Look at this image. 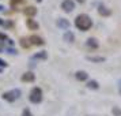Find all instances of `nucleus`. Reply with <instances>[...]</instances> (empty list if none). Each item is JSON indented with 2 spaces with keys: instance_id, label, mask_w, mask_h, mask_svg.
Returning <instances> with one entry per match:
<instances>
[{
  "instance_id": "f257e3e1",
  "label": "nucleus",
  "mask_w": 121,
  "mask_h": 116,
  "mask_svg": "<svg viewBox=\"0 0 121 116\" xmlns=\"http://www.w3.org/2000/svg\"><path fill=\"white\" fill-rule=\"evenodd\" d=\"M75 26L80 32H87L93 26V19L88 17L87 14H80L75 18Z\"/></svg>"
},
{
  "instance_id": "f03ea898",
  "label": "nucleus",
  "mask_w": 121,
  "mask_h": 116,
  "mask_svg": "<svg viewBox=\"0 0 121 116\" xmlns=\"http://www.w3.org/2000/svg\"><path fill=\"white\" fill-rule=\"evenodd\" d=\"M29 100H30V102H33V104H39V102L42 101V90L39 88H33L31 92H30Z\"/></svg>"
},
{
  "instance_id": "7ed1b4c3",
  "label": "nucleus",
  "mask_w": 121,
  "mask_h": 116,
  "mask_svg": "<svg viewBox=\"0 0 121 116\" xmlns=\"http://www.w3.org/2000/svg\"><path fill=\"white\" fill-rule=\"evenodd\" d=\"M61 8H63V11H65V12H72L73 11V8H75V3H73V0H63V3H61Z\"/></svg>"
},
{
  "instance_id": "20e7f679",
  "label": "nucleus",
  "mask_w": 121,
  "mask_h": 116,
  "mask_svg": "<svg viewBox=\"0 0 121 116\" xmlns=\"http://www.w3.org/2000/svg\"><path fill=\"white\" fill-rule=\"evenodd\" d=\"M29 41H30V45H37V46H41V45L45 44L44 38L39 37V36H31V37L29 38Z\"/></svg>"
},
{
  "instance_id": "39448f33",
  "label": "nucleus",
  "mask_w": 121,
  "mask_h": 116,
  "mask_svg": "<svg viewBox=\"0 0 121 116\" xmlns=\"http://www.w3.org/2000/svg\"><path fill=\"white\" fill-rule=\"evenodd\" d=\"M86 45H87V48H90V49H97L99 46V42H98L97 38L90 37V38H87V41H86Z\"/></svg>"
},
{
  "instance_id": "423d86ee",
  "label": "nucleus",
  "mask_w": 121,
  "mask_h": 116,
  "mask_svg": "<svg viewBox=\"0 0 121 116\" xmlns=\"http://www.w3.org/2000/svg\"><path fill=\"white\" fill-rule=\"evenodd\" d=\"M21 79H22V82H34L35 81V75L31 71H27L21 77Z\"/></svg>"
},
{
  "instance_id": "0eeeda50",
  "label": "nucleus",
  "mask_w": 121,
  "mask_h": 116,
  "mask_svg": "<svg viewBox=\"0 0 121 116\" xmlns=\"http://www.w3.org/2000/svg\"><path fill=\"white\" fill-rule=\"evenodd\" d=\"M23 14H25L27 18H33L34 15L37 14V8H35V7H31V6H30V7H26V8L23 10Z\"/></svg>"
},
{
  "instance_id": "6e6552de",
  "label": "nucleus",
  "mask_w": 121,
  "mask_h": 116,
  "mask_svg": "<svg viewBox=\"0 0 121 116\" xmlns=\"http://www.w3.org/2000/svg\"><path fill=\"white\" fill-rule=\"evenodd\" d=\"M57 26L60 29H63V30H67V29H69V22L67 19H64V18H59L57 19Z\"/></svg>"
},
{
  "instance_id": "1a4fd4ad",
  "label": "nucleus",
  "mask_w": 121,
  "mask_h": 116,
  "mask_svg": "<svg viewBox=\"0 0 121 116\" xmlns=\"http://www.w3.org/2000/svg\"><path fill=\"white\" fill-rule=\"evenodd\" d=\"M75 78H76L78 81H80V82H84V81H87L88 79V74L86 71H76Z\"/></svg>"
},
{
  "instance_id": "9d476101",
  "label": "nucleus",
  "mask_w": 121,
  "mask_h": 116,
  "mask_svg": "<svg viewBox=\"0 0 121 116\" xmlns=\"http://www.w3.org/2000/svg\"><path fill=\"white\" fill-rule=\"evenodd\" d=\"M86 59L91 63H104V61H106V57H104V56H87Z\"/></svg>"
},
{
  "instance_id": "9b49d317",
  "label": "nucleus",
  "mask_w": 121,
  "mask_h": 116,
  "mask_svg": "<svg viewBox=\"0 0 121 116\" xmlns=\"http://www.w3.org/2000/svg\"><path fill=\"white\" fill-rule=\"evenodd\" d=\"M63 38H64V41H67V42H73V41H75V34L72 33L71 30H67L65 33H64V36H63Z\"/></svg>"
},
{
  "instance_id": "f8f14e48",
  "label": "nucleus",
  "mask_w": 121,
  "mask_h": 116,
  "mask_svg": "<svg viewBox=\"0 0 121 116\" xmlns=\"http://www.w3.org/2000/svg\"><path fill=\"white\" fill-rule=\"evenodd\" d=\"M26 26H27L30 30H38V23L35 22L34 19H31V18H29L27 21H26Z\"/></svg>"
},
{
  "instance_id": "ddd939ff",
  "label": "nucleus",
  "mask_w": 121,
  "mask_h": 116,
  "mask_svg": "<svg viewBox=\"0 0 121 116\" xmlns=\"http://www.w3.org/2000/svg\"><path fill=\"white\" fill-rule=\"evenodd\" d=\"M3 100H6V101H8V102H14L15 101V96H14V93H12V90L11 92H6V93H3Z\"/></svg>"
},
{
  "instance_id": "4468645a",
  "label": "nucleus",
  "mask_w": 121,
  "mask_h": 116,
  "mask_svg": "<svg viewBox=\"0 0 121 116\" xmlns=\"http://www.w3.org/2000/svg\"><path fill=\"white\" fill-rule=\"evenodd\" d=\"M98 14H99V15H102V17H109L110 14H112V11H110L108 7L99 6V7H98Z\"/></svg>"
},
{
  "instance_id": "2eb2a0df",
  "label": "nucleus",
  "mask_w": 121,
  "mask_h": 116,
  "mask_svg": "<svg viewBox=\"0 0 121 116\" xmlns=\"http://www.w3.org/2000/svg\"><path fill=\"white\" fill-rule=\"evenodd\" d=\"M33 59H38V60H46V59H48V52H46V51L37 52L35 55H33Z\"/></svg>"
},
{
  "instance_id": "dca6fc26",
  "label": "nucleus",
  "mask_w": 121,
  "mask_h": 116,
  "mask_svg": "<svg viewBox=\"0 0 121 116\" xmlns=\"http://www.w3.org/2000/svg\"><path fill=\"white\" fill-rule=\"evenodd\" d=\"M87 88L93 89V90H98L99 89V83L95 81V79H91V81H87Z\"/></svg>"
},
{
  "instance_id": "f3484780",
  "label": "nucleus",
  "mask_w": 121,
  "mask_h": 116,
  "mask_svg": "<svg viewBox=\"0 0 121 116\" xmlns=\"http://www.w3.org/2000/svg\"><path fill=\"white\" fill-rule=\"evenodd\" d=\"M21 45H22L23 48H29L30 46V41L27 38H21Z\"/></svg>"
},
{
  "instance_id": "a211bd4d",
  "label": "nucleus",
  "mask_w": 121,
  "mask_h": 116,
  "mask_svg": "<svg viewBox=\"0 0 121 116\" xmlns=\"http://www.w3.org/2000/svg\"><path fill=\"white\" fill-rule=\"evenodd\" d=\"M112 113H113L114 116H121V108H118V107H113Z\"/></svg>"
},
{
  "instance_id": "6ab92c4d",
  "label": "nucleus",
  "mask_w": 121,
  "mask_h": 116,
  "mask_svg": "<svg viewBox=\"0 0 121 116\" xmlns=\"http://www.w3.org/2000/svg\"><path fill=\"white\" fill-rule=\"evenodd\" d=\"M22 116H33V113L30 112V109H29V108H25V109H23V112H22Z\"/></svg>"
},
{
  "instance_id": "aec40b11",
  "label": "nucleus",
  "mask_w": 121,
  "mask_h": 116,
  "mask_svg": "<svg viewBox=\"0 0 121 116\" xmlns=\"http://www.w3.org/2000/svg\"><path fill=\"white\" fill-rule=\"evenodd\" d=\"M10 3H11V6H17V4H22L23 0H10Z\"/></svg>"
},
{
  "instance_id": "412c9836",
  "label": "nucleus",
  "mask_w": 121,
  "mask_h": 116,
  "mask_svg": "<svg viewBox=\"0 0 121 116\" xmlns=\"http://www.w3.org/2000/svg\"><path fill=\"white\" fill-rule=\"evenodd\" d=\"M12 93H14V96H15V98H19V97H21V90H19V89L12 90Z\"/></svg>"
},
{
  "instance_id": "4be33fe9",
  "label": "nucleus",
  "mask_w": 121,
  "mask_h": 116,
  "mask_svg": "<svg viewBox=\"0 0 121 116\" xmlns=\"http://www.w3.org/2000/svg\"><path fill=\"white\" fill-rule=\"evenodd\" d=\"M7 52H8V53H12V55H17V53H18L14 48H7Z\"/></svg>"
},
{
  "instance_id": "5701e85b",
  "label": "nucleus",
  "mask_w": 121,
  "mask_h": 116,
  "mask_svg": "<svg viewBox=\"0 0 121 116\" xmlns=\"http://www.w3.org/2000/svg\"><path fill=\"white\" fill-rule=\"evenodd\" d=\"M7 66H8V63L4 61L3 59H0V67H7Z\"/></svg>"
},
{
  "instance_id": "b1692460",
  "label": "nucleus",
  "mask_w": 121,
  "mask_h": 116,
  "mask_svg": "<svg viewBox=\"0 0 121 116\" xmlns=\"http://www.w3.org/2000/svg\"><path fill=\"white\" fill-rule=\"evenodd\" d=\"M0 40H8V38H7V36L4 33H0Z\"/></svg>"
},
{
  "instance_id": "393cba45",
  "label": "nucleus",
  "mask_w": 121,
  "mask_h": 116,
  "mask_svg": "<svg viewBox=\"0 0 121 116\" xmlns=\"http://www.w3.org/2000/svg\"><path fill=\"white\" fill-rule=\"evenodd\" d=\"M118 93H120V96H121V79L118 81Z\"/></svg>"
},
{
  "instance_id": "a878e982",
  "label": "nucleus",
  "mask_w": 121,
  "mask_h": 116,
  "mask_svg": "<svg viewBox=\"0 0 121 116\" xmlns=\"http://www.w3.org/2000/svg\"><path fill=\"white\" fill-rule=\"evenodd\" d=\"M6 26H7V28H12V22H7Z\"/></svg>"
},
{
  "instance_id": "bb28decb",
  "label": "nucleus",
  "mask_w": 121,
  "mask_h": 116,
  "mask_svg": "<svg viewBox=\"0 0 121 116\" xmlns=\"http://www.w3.org/2000/svg\"><path fill=\"white\" fill-rule=\"evenodd\" d=\"M7 42H8L10 45H14V41H12V40H7Z\"/></svg>"
},
{
  "instance_id": "cd10ccee",
  "label": "nucleus",
  "mask_w": 121,
  "mask_h": 116,
  "mask_svg": "<svg viewBox=\"0 0 121 116\" xmlns=\"http://www.w3.org/2000/svg\"><path fill=\"white\" fill-rule=\"evenodd\" d=\"M0 25H4V21L3 19H0Z\"/></svg>"
},
{
  "instance_id": "c85d7f7f",
  "label": "nucleus",
  "mask_w": 121,
  "mask_h": 116,
  "mask_svg": "<svg viewBox=\"0 0 121 116\" xmlns=\"http://www.w3.org/2000/svg\"><path fill=\"white\" fill-rule=\"evenodd\" d=\"M76 1H79V3H84L86 0H76Z\"/></svg>"
},
{
  "instance_id": "c756f323",
  "label": "nucleus",
  "mask_w": 121,
  "mask_h": 116,
  "mask_svg": "<svg viewBox=\"0 0 121 116\" xmlns=\"http://www.w3.org/2000/svg\"><path fill=\"white\" fill-rule=\"evenodd\" d=\"M3 8H4V7H3V6H0V11H1V10H3Z\"/></svg>"
},
{
  "instance_id": "7c9ffc66",
  "label": "nucleus",
  "mask_w": 121,
  "mask_h": 116,
  "mask_svg": "<svg viewBox=\"0 0 121 116\" xmlns=\"http://www.w3.org/2000/svg\"><path fill=\"white\" fill-rule=\"evenodd\" d=\"M1 72H3V70H1V68H0V74H1Z\"/></svg>"
},
{
  "instance_id": "2f4dec72",
  "label": "nucleus",
  "mask_w": 121,
  "mask_h": 116,
  "mask_svg": "<svg viewBox=\"0 0 121 116\" xmlns=\"http://www.w3.org/2000/svg\"><path fill=\"white\" fill-rule=\"evenodd\" d=\"M37 1H39V3H41V1H42V0H37Z\"/></svg>"
}]
</instances>
